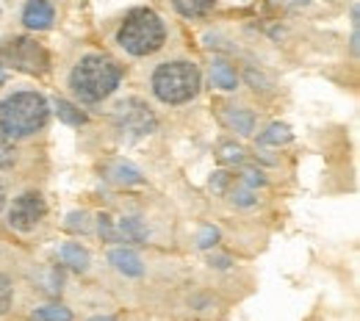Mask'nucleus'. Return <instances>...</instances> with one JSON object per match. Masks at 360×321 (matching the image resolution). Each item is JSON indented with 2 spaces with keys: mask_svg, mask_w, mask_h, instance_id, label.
<instances>
[{
  "mask_svg": "<svg viewBox=\"0 0 360 321\" xmlns=\"http://www.w3.org/2000/svg\"><path fill=\"white\" fill-rule=\"evenodd\" d=\"M56 20V11L47 0H28L22 8V25L31 31H47Z\"/></svg>",
  "mask_w": 360,
  "mask_h": 321,
  "instance_id": "8",
  "label": "nucleus"
},
{
  "mask_svg": "<svg viewBox=\"0 0 360 321\" xmlns=\"http://www.w3.org/2000/svg\"><path fill=\"white\" fill-rule=\"evenodd\" d=\"M50 105L39 92H14L0 103V133L6 138H28L45 131Z\"/></svg>",
  "mask_w": 360,
  "mask_h": 321,
  "instance_id": "2",
  "label": "nucleus"
},
{
  "mask_svg": "<svg viewBox=\"0 0 360 321\" xmlns=\"http://www.w3.org/2000/svg\"><path fill=\"white\" fill-rule=\"evenodd\" d=\"M6 208V183L0 181V211Z\"/></svg>",
  "mask_w": 360,
  "mask_h": 321,
  "instance_id": "30",
  "label": "nucleus"
},
{
  "mask_svg": "<svg viewBox=\"0 0 360 321\" xmlns=\"http://www.w3.org/2000/svg\"><path fill=\"white\" fill-rule=\"evenodd\" d=\"M291 138H294V133H291L288 125L274 122V125H269V128L258 136V144H264V147H280V144H288Z\"/></svg>",
  "mask_w": 360,
  "mask_h": 321,
  "instance_id": "18",
  "label": "nucleus"
},
{
  "mask_svg": "<svg viewBox=\"0 0 360 321\" xmlns=\"http://www.w3.org/2000/svg\"><path fill=\"white\" fill-rule=\"evenodd\" d=\"M217 241H219V230L214 228V225H205L202 232H200L197 247H200V249H211V247H217Z\"/></svg>",
  "mask_w": 360,
  "mask_h": 321,
  "instance_id": "23",
  "label": "nucleus"
},
{
  "mask_svg": "<svg viewBox=\"0 0 360 321\" xmlns=\"http://www.w3.org/2000/svg\"><path fill=\"white\" fill-rule=\"evenodd\" d=\"M202 86L200 67L191 61H167L153 72V94L167 105H183L194 100Z\"/></svg>",
  "mask_w": 360,
  "mask_h": 321,
  "instance_id": "4",
  "label": "nucleus"
},
{
  "mask_svg": "<svg viewBox=\"0 0 360 321\" xmlns=\"http://www.w3.org/2000/svg\"><path fill=\"white\" fill-rule=\"evenodd\" d=\"M111 117H114L117 131L128 138H144L150 136V133H155V128H158V119H155L153 108L141 97H125V100H120L114 105Z\"/></svg>",
  "mask_w": 360,
  "mask_h": 321,
  "instance_id": "6",
  "label": "nucleus"
},
{
  "mask_svg": "<svg viewBox=\"0 0 360 321\" xmlns=\"http://www.w3.org/2000/svg\"><path fill=\"white\" fill-rule=\"evenodd\" d=\"M217 158H219V164H225V166L241 164V161H244V147L236 144V141H219V147H217Z\"/></svg>",
  "mask_w": 360,
  "mask_h": 321,
  "instance_id": "19",
  "label": "nucleus"
},
{
  "mask_svg": "<svg viewBox=\"0 0 360 321\" xmlns=\"http://www.w3.org/2000/svg\"><path fill=\"white\" fill-rule=\"evenodd\" d=\"M14 158H17V150H14L11 138H6L3 133H0V169L14 166Z\"/></svg>",
  "mask_w": 360,
  "mask_h": 321,
  "instance_id": "22",
  "label": "nucleus"
},
{
  "mask_svg": "<svg viewBox=\"0 0 360 321\" xmlns=\"http://www.w3.org/2000/svg\"><path fill=\"white\" fill-rule=\"evenodd\" d=\"M47 216V202L39 191L20 194L8 208V228L17 232H34Z\"/></svg>",
  "mask_w": 360,
  "mask_h": 321,
  "instance_id": "7",
  "label": "nucleus"
},
{
  "mask_svg": "<svg viewBox=\"0 0 360 321\" xmlns=\"http://www.w3.org/2000/svg\"><path fill=\"white\" fill-rule=\"evenodd\" d=\"M164 42H167V28L153 8H134L117 31V45L136 58L158 53Z\"/></svg>",
  "mask_w": 360,
  "mask_h": 321,
  "instance_id": "3",
  "label": "nucleus"
},
{
  "mask_svg": "<svg viewBox=\"0 0 360 321\" xmlns=\"http://www.w3.org/2000/svg\"><path fill=\"white\" fill-rule=\"evenodd\" d=\"M277 6H283V8H302V6H308V3H314V0H274Z\"/></svg>",
  "mask_w": 360,
  "mask_h": 321,
  "instance_id": "28",
  "label": "nucleus"
},
{
  "mask_svg": "<svg viewBox=\"0 0 360 321\" xmlns=\"http://www.w3.org/2000/svg\"><path fill=\"white\" fill-rule=\"evenodd\" d=\"M117 235H120V241H128V244H139L141 247L150 238V230H147V225L139 216H125V219L117 222Z\"/></svg>",
  "mask_w": 360,
  "mask_h": 321,
  "instance_id": "13",
  "label": "nucleus"
},
{
  "mask_svg": "<svg viewBox=\"0 0 360 321\" xmlns=\"http://www.w3.org/2000/svg\"><path fill=\"white\" fill-rule=\"evenodd\" d=\"M67 230L89 232V214H86V211H81V214H70V216H67Z\"/></svg>",
  "mask_w": 360,
  "mask_h": 321,
  "instance_id": "24",
  "label": "nucleus"
},
{
  "mask_svg": "<svg viewBox=\"0 0 360 321\" xmlns=\"http://www.w3.org/2000/svg\"><path fill=\"white\" fill-rule=\"evenodd\" d=\"M225 194L230 197V202H233V205H238V208H250V205H255V202H258L255 188H252V185H247L244 181H238V178H233V181H230Z\"/></svg>",
  "mask_w": 360,
  "mask_h": 321,
  "instance_id": "15",
  "label": "nucleus"
},
{
  "mask_svg": "<svg viewBox=\"0 0 360 321\" xmlns=\"http://www.w3.org/2000/svg\"><path fill=\"white\" fill-rule=\"evenodd\" d=\"M108 261H111V266L120 272V275L125 277H141L144 275V263H141V258L136 255L134 249H111L108 252Z\"/></svg>",
  "mask_w": 360,
  "mask_h": 321,
  "instance_id": "9",
  "label": "nucleus"
},
{
  "mask_svg": "<svg viewBox=\"0 0 360 321\" xmlns=\"http://www.w3.org/2000/svg\"><path fill=\"white\" fill-rule=\"evenodd\" d=\"M222 122L230 131H236L238 136H252V131H255V114L247 108H225Z\"/></svg>",
  "mask_w": 360,
  "mask_h": 321,
  "instance_id": "10",
  "label": "nucleus"
},
{
  "mask_svg": "<svg viewBox=\"0 0 360 321\" xmlns=\"http://www.w3.org/2000/svg\"><path fill=\"white\" fill-rule=\"evenodd\" d=\"M105 181H111L114 185H139V183H144L141 172L136 169L134 164H128V161H114V164H108V166H105Z\"/></svg>",
  "mask_w": 360,
  "mask_h": 321,
  "instance_id": "11",
  "label": "nucleus"
},
{
  "mask_svg": "<svg viewBox=\"0 0 360 321\" xmlns=\"http://www.w3.org/2000/svg\"><path fill=\"white\" fill-rule=\"evenodd\" d=\"M37 319L39 321H72V310L64 308V305H45L37 310Z\"/></svg>",
  "mask_w": 360,
  "mask_h": 321,
  "instance_id": "20",
  "label": "nucleus"
},
{
  "mask_svg": "<svg viewBox=\"0 0 360 321\" xmlns=\"http://www.w3.org/2000/svg\"><path fill=\"white\" fill-rule=\"evenodd\" d=\"M211 84L222 92H236L238 86V75H236V67L225 61V58H214L211 64Z\"/></svg>",
  "mask_w": 360,
  "mask_h": 321,
  "instance_id": "12",
  "label": "nucleus"
},
{
  "mask_svg": "<svg viewBox=\"0 0 360 321\" xmlns=\"http://www.w3.org/2000/svg\"><path fill=\"white\" fill-rule=\"evenodd\" d=\"M211 266H217V269H230V258H225V255H211Z\"/></svg>",
  "mask_w": 360,
  "mask_h": 321,
  "instance_id": "29",
  "label": "nucleus"
},
{
  "mask_svg": "<svg viewBox=\"0 0 360 321\" xmlns=\"http://www.w3.org/2000/svg\"><path fill=\"white\" fill-rule=\"evenodd\" d=\"M89 321H117V316H94V319Z\"/></svg>",
  "mask_w": 360,
  "mask_h": 321,
  "instance_id": "31",
  "label": "nucleus"
},
{
  "mask_svg": "<svg viewBox=\"0 0 360 321\" xmlns=\"http://www.w3.org/2000/svg\"><path fill=\"white\" fill-rule=\"evenodd\" d=\"M53 111L58 114V119L64 122V125H72V128H81V125H86V114L84 111H78V105H72L70 100H53Z\"/></svg>",
  "mask_w": 360,
  "mask_h": 321,
  "instance_id": "16",
  "label": "nucleus"
},
{
  "mask_svg": "<svg viewBox=\"0 0 360 321\" xmlns=\"http://www.w3.org/2000/svg\"><path fill=\"white\" fill-rule=\"evenodd\" d=\"M172 6H175V11L180 17L197 20V17H205L217 6V0H172Z\"/></svg>",
  "mask_w": 360,
  "mask_h": 321,
  "instance_id": "17",
  "label": "nucleus"
},
{
  "mask_svg": "<svg viewBox=\"0 0 360 321\" xmlns=\"http://www.w3.org/2000/svg\"><path fill=\"white\" fill-rule=\"evenodd\" d=\"M97 232H100V238L103 241H120V235H117V222L108 216V214H100L97 216Z\"/></svg>",
  "mask_w": 360,
  "mask_h": 321,
  "instance_id": "21",
  "label": "nucleus"
},
{
  "mask_svg": "<svg viewBox=\"0 0 360 321\" xmlns=\"http://www.w3.org/2000/svg\"><path fill=\"white\" fill-rule=\"evenodd\" d=\"M122 81V67L103 53H89L84 55L70 75V89L81 103H100L105 97H111L114 89Z\"/></svg>",
  "mask_w": 360,
  "mask_h": 321,
  "instance_id": "1",
  "label": "nucleus"
},
{
  "mask_svg": "<svg viewBox=\"0 0 360 321\" xmlns=\"http://www.w3.org/2000/svg\"><path fill=\"white\" fill-rule=\"evenodd\" d=\"M230 181H233V178H230L227 172H217V175L211 178V183H208V188H211L214 194H225L227 185H230Z\"/></svg>",
  "mask_w": 360,
  "mask_h": 321,
  "instance_id": "26",
  "label": "nucleus"
},
{
  "mask_svg": "<svg viewBox=\"0 0 360 321\" xmlns=\"http://www.w3.org/2000/svg\"><path fill=\"white\" fill-rule=\"evenodd\" d=\"M238 181H244V183L252 185V188H261V185H266V181H264V175H261L258 169H244Z\"/></svg>",
  "mask_w": 360,
  "mask_h": 321,
  "instance_id": "27",
  "label": "nucleus"
},
{
  "mask_svg": "<svg viewBox=\"0 0 360 321\" xmlns=\"http://www.w3.org/2000/svg\"><path fill=\"white\" fill-rule=\"evenodd\" d=\"M0 67H14L25 75H45L50 70V55L37 39L14 37L0 45Z\"/></svg>",
  "mask_w": 360,
  "mask_h": 321,
  "instance_id": "5",
  "label": "nucleus"
},
{
  "mask_svg": "<svg viewBox=\"0 0 360 321\" xmlns=\"http://www.w3.org/2000/svg\"><path fill=\"white\" fill-rule=\"evenodd\" d=\"M58 258H61L64 266H70V269H75V272H86V269H89V252H86L81 244H75V241L64 244V247L58 249Z\"/></svg>",
  "mask_w": 360,
  "mask_h": 321,
  "instance_id": "14",
  "label": "nucleus"
},
{
  "mask_svg": "<svg viewBox=\"0 0 360 321\" xmlns=\"http://www.w3.org/2000/svg\"><path fill=\"white\" fill-rule=\"evenodd\" d=\"M3 84H6V70L0 67V86H3Z\"/></svg>",
  "mask_w": 360,
  "mask_h": 321,
  "instance_id": "32",
  "label": "nucleus"
},
{
  "mask_svg": "<svg viewBox=\"0 0 360 321\" xmlns=\"http://www.w3.org/2000/svg\"><path fill=\"white\" fill-rule=\"evenodd\" d=\"M8 305H11V282L6 275H0V316L8 310Z\"/></svg>",
  "mask_w": 360,
  "mask_h": 321,
  "instance_id": "25",
  "label": "nucleus"
}]
</instances>
